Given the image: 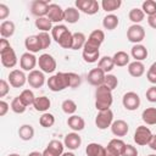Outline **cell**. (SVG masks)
<instances>
[{"label":"cell","instance_id":"cell-1","mask_svg":"<svg viewBox=\"0 0 156 156\" xmlns=\"http://www.w3.org/2000/svg\"><path fill=\"white\" fill-rule=\"evenodd\" d=\"M113 102L112 90L108 89L105 84L100 85L95 90V108L98 111L108 110Z\"/></svg>","mask_w":156,"mask_h":156},{"label":"cell","instance_id":"cell-2","mask_svg":"<svg viewBox=\"0 0 156 156\" xmlns=\"http://www.w3.org/2000/svg\"><path fill=\"white\" fill-rule=\"evenodd\" d=\"M49 89L51 91H62L66 88H69V82H68V76L67 72H58L52 74L51 77H49L48 82H46Z\"/></svg>","mask_w":156,"mask_h":156},{"label":"cell","instance_id":"cell-3","mask_svg":"<svg viewBox=\"0 0 156 156\" xmlns=\"http://www.w3.org/2000/svg\"><path fill=\"white\" fill-rule=\"evenodd\" d=\"M38 66H39L40 71L44 73H54L56 67H57V63H56V60L52 55L41 54L38 57Z\"/></svg>","mask_w":156,"mask_h":156},{"label":"cell","instance_id":"cell-4","mask_svg":"<svg viewBox=\"0 0 156 156\" xmlns=\"http://www.w3.org/2000/svg\"><path fill=\"white\" fill-rule=\"evenodd\" d=\"M113 123V112L111 108L108 110H104V111H99L96 117H95V126L104 130L111 127V124Z\"/></svg>","mask_w":156,"mask_h":156},{"label":"cell","instance_id":"cell-5","mask_svg":"<svg viewBox=\"0 0 156 156\" xmlns=\"http://www.w3.org/2000/svg\"><path fill=\"white\" fill-rule=\"evenodd\" d=\"M152 135L154 134L146 126H139V127H136V129L134 132V141L136 145L145 146V145H149Z\"/></svg>","mask_w":156,"mask_h":156},{"label":"cell","instance_id":"cell-6","mask_svg":"<svg viewBox=\"0 0 156 156\" xmlns=\"http://www.w3.org/2000/svg\"><path fill=\"white\" fill-rule=\"evenodd\" d=\"M127 39L133 44H140L145 39V29L140 24H132L127 29Z\"/></svg>","mask_w":156,"mask_h":156},{"label":"cell","instance_id":"cell-7","mask_svg":"<svg viewBox=\"0 0 156 156\" xmlns=\"http://www.w3.org/2000/svg\"><path fill=\"white\" fill-rule=\"evenodd\" d=\"M76 7L85 15L98 13L100 5L96 0H76Z\"/></svg>","mask_w":156,"mask_h":156},{"label":"cell","instance_id":"cell-8","mask_svg":"<svg viewBox=\"0 0 156 156\" xmlns=\"http://www.w3.org/2000/svg\"><path fill=\"white\" fill-rule=\"evenodd\" d=\"M123 107L128 111H135L140 106V96L135 91H128L122 98Z\"/></svg>","mask_w":156,"mask_h":156},{"label":"cell","instance_id":"cell-9","mask_svg":"<svg viewBox=\"0 0 156 156\" xmlns=\"http://www.w3.org/2000/svg\"><path fill=\"white\" fill-rule=\"evenodd\" d=\"M49 5L50 2L48 0H34L30 2V13L37 18L45 17L48 15Z\"/></svg>","mask_w":156,"mask_h":156},{"label":"cell","instance_id":"cell-10","mask_svg":"<svg viewBox=\"0 0 156 156\" xmlns=\"http://www.w3.org/2000/svg\"><path fill=\"white\" fill-rule=\"evenodd\" d=\"M37 65H38V58L35 57L34 54L27 51V52L21 55V57H20V67L22 68V71L32 72V71H34Z\"/></svg>","mask_w":156,"mask_h":156},{"label":"cell","instance_id":"cell-11","mask_svg":"<svg viewBox=\"0 0 156 156\" xmlns=\"http://www.w3.org/2000/svg\"><path fill=\"white\" fill-rule=\"evenodd\" d=\"M126 143L119 139V138H115L111 139L107 144L106 147V156H122V151L124 149Z\"/></svg>","mask_w":156,"mask_h":156},{"label":"cell","instance_id":"cell-12","mask_svg":"<svg viewBox=\"0 0 156 156\" xmlns=\"http://www.w3.org/2000/svg\"><path fill=\"white\" fill-rule=\"evenodd\" d=\"M105 76H106V73L102 69H100L99 67H95V68H93V69L89 71V73L87 76V80H88V83L90 85L98 88V87H100V85L104 84Z\"/></svg>","mask_w":156,"mask_h":156},{"label":"cell","instance_id":"cell-13","mask_svg":"<svg viewBox=\"0 0 156 156\" xmlns=\"http://www.w3.org/2000/svg\"><path fill=\"white\" fill-rule=\"evenodd\" d=\"M27 82V76L22 69H12L9 73V83L12 88H22Z\"/></svg>","mask_w":156,"mask_h":156},{"label":"cell","instance_id":"cell-14","mask_svg":"<svg viewBox=\"0 0 156 156\" xmlns=\"http://www.w3.org/2000/svg\"><path fill=\"white\" fill-rule=\"evenodd\" d=\"M46 17H48L52 23L60 24V22L63 21L65 10H63L58 4H50V5H49V10H48Z\"/></svg>","mask_w":156,"mask_h":156},{"label":"cell","instance_id":"cell-15","mask_svg":"<svg viewBox=\"0 0 156 156\" xmlns=\"http://www.w3.org/2000/svg\"><path fill=\"white\" fill-rule=\"evenodd\" d=\"M27 83L29 84V87H32L34 89L41 88L45 83L44 72H41L40 69H34V71L29 72V74L27 76Z\"/></svg>","mask_w":156,"mask_h":156},{"label":"cell","instance_id":"cell-16","mask_svg":"<svg viewBox=\"0 0 156 156\" xmlns=\"http://www.w3.org/2000/svg\"><path fill=\"white\" fill-rule=\"evenodd\" d=\"M0 58H1L2 66L6 67V68H13L18 62L17 55H16V52H15V50L12 48H10L9 50L1 52L0 54Z\"/></svg>","mask_w":156,"mask_h":156},{"label":"cell","instance_id":"cell-17","mask_svg":"<svg viewBox=\"0 0 156 156\" xmlns=\"http://www.w3.org/2000/svg\"><path fill=\"white\" fill-rule=\"evenodd\" d=\"M63 144H65V147H67L68 150H77L82 144V138L77 132H72L65 135Z\"/></svg>","mask_w":156,"mask_h":156},{"label":"cell","instance_id":"cell-18","mask_svg":"<svg viewBox=\"0 0 156 156\" xmlns=\"http://www.w3.org/2000/svg\"><path fill=\"white\" fill-rule=\"evenodd\" d=\"M110 128H111V132H112V134L115 136H124L129 132V126L123 119H116V121H113V123L111 124Z\"/></svg>","mask_w":156,"mask_h":156},{"label":"cell","instance_id":"cell-19","mask_svg":"<svg viewBox=\"0 0 156 156\" xmlns=\"http://www.w3.org/2000/svg\"><path fill=\"white\" fill-rule=\"evenodd\" d=\"M24 46H26L27 51L32 52V54H35V52H39L40 50H43L38 35H29V37H27L24 39Z\"/></svg>","mask_w":156,"mask_h":156},{"label":"cell","instance_id":"cell-20","mask_svg":"<svg viewBox=\"0 0 156 156\" xmlns=\"http://www.w3.org/2000/svg\"><path fill=\"white\" fill-rule=\"evenodd\" d=\"M130 55L134 58V61H141L143 62V60H145L147 57L149 52H147L146 46H144L143 44H134L130 49Z\"/></svg>","mask_w":156,"mask_h":156},{"label":"cell","instance_id":"cell-21","mask_svg":"<svg viewBox=\"0 0 156 156\" xmlns=\"http://www.w3.org/2000/svg\"><path fill=\"white\" fill-rule=\"evenodd\" d=\"M67 126L73 130V132H80V130H83L84 129V127H85V121H84V118L83 117H80V116H78V115H72V116H69L68 117V119H67Z\"/></svg>","mask_w":156,"mask_h":156},{"label":"cell","instance_id":"cell-22","mask_svg":"<svg viewBox=\"0 0 156 156\" xmlns=\"http://www.w3.org/2000/svg\"><path fill=\"white\" fill-rule=\"evenodd\" d=\"M87 156H106V147L98 143H90L85 147Z\"/></svg>","mask_w":156,"mask_h":156},{"label":"cell","instance_id":"cell-23","mask_svg":"<svg viewBox=\"0 0 156 156\" xmlns=\"http://www.w3.org/2000/svg\"><path fill=\"white\" fill-rule=\"evenodd\" d=\"M128 73L134 77V78H139L145 73V66L141 61H133L128 65Z\"/></svg>","mask_w":156,"mask_h":156},{"label":"cell","instance_id":"cell-24","mask_svg":"<svg viewBox=\"0 0 156 156\" xmlns=\"http://www.w3.org/2000/svg\"><path fill=\"white\" fill-rule=\"evenodd\" d=\"M50 106H51V101H50V99L48 98V96H38V98H35V101H34V104H33V107H34V110L35 111H38V112H46L49 108H50Z\"/></svg>","mask_w":156,"mask_h":156},{"label":"cell","instance_id":"cell-25","mask_svg":"<svg viewBox=\"0 0 156 156\" xmlns=\"http://www.w3.org/2000/svg\"><path fill=\"white\" fill-rule=\"evenodd\" d=\"M15 23L12 21H2L0 24V35L1 38H11L15 34Z\"/></svg>","mask_w":156,"mask_h":156},{"label":"cell","instance_id":"cell-26","mask_svg":"<svg viewBox=\"0 0 156 156\" xmlns=\"http://www.w3.org/2000/svg\"><path fill=\"white\" fill-rule=\"evenodd\" d=\"M79 17H80V13H79V10L77 7H67L65 9V17H63V21H66L67 23L69 24H74L79 21Z\"/></svg>","mask_w":156,"mask_h":156},{"label":"cell","instance_id":"cell-27","mask_svg":"<svg viewBox=\"0 0 156 156\" xmlns=\"http://www.w3.org/2000/svg\"><path fill=\"white\" fill-rule=\"evenodd\" d=\"M141 119L147 126L156 124V107H147L141 112Z\"/></svg>","mask_w":156,"mask_h":156},{"label":"cell","instance_id":"cell-28","mask_svg":"<svg viewBox=\"0 0 156 156\" xmlns=\"http://www.w3.org/2000/svg\"><path fill=\"white\" fill-rule=\"evenodd\" d=\"M119 24V18L113 15V13H108L104 17L102 20V27L107 30H113L117 28V26Z\"/></svg>","mask_w":156,"mask_h":156},{"label":"cell","instance_id":"cell-29","mask_svg":"<svg viewBox=\"0 0 156 156\" xmlns=\"http://www.w3.org/2000/svg\"><path fill=\"white\" fill-rule=\"evenodd\" d=\"M112 58H113V62H115V66H117V67H124V66H127V65H129L130 62V57H129V55L126 52V51H117V52H115V55L112 56Z\"/></svg>","mask_w":156,"mask_h":156},{"label":"cell","instance_id":"cell-30","mask_svg":"<svg viewBox=\"0 0 156 156\" xmlns=\"http://www.w3.org/2000/svg\"><path fill=\"white\" fill-rule=\"evenodd\" d=\"M18 136L20 139L24 140V141H28V140H32L33 136H34V128L32 124H22L18 129Z\"/></svg>","mask_w":156,"mask_h":156},{"label":"cell","instance_id":"cell-31","mask_svg":"<svg viewBox=\"0 0 156 156\" xmlns=\"http://www.w3.org/2000/svg\"><path fill=\"white\" fill-rule=\"evenodd\" d=\"M98 67H99L100 69H102L106 74L110 73V72L113 69V67H115L113 58H112L111 56H102V57H100V60H99V62H98Z\"/></svg>","mask_w":156,"mask_h":156},{"label":"cell","instance_id":"cell-32","mask_svg":"<svg viewBox=\"0 0 156 156\" xmlns=\"http://www.w3.org/2000/svg\"><path fill=\"white\" fill-rule=\"evenodd\" d=\"M34 24H35V27L40 30V32H49V30H51L52 29V22L45 16V17H39V18H37L35 20V22H34Z\"/></svg>","mask_w":156,"mask_h":156},{"label":"cell","instance_id":"cell-33","mask_svg":"<svg viewBox=\"0 0 156 156\" xmlns=\"http://www.w3.org/2000/svg\"><path fill=\"white\" fill-rule=\"evenodd\" d=\"M87 41V37L82 32L73 33V43H72V50H79L83 49Z\"/></svg>","mask_w":156,"mask_h":156},{"label":"cell","instance_id":"cell-34","mask_svg":"<svg viewBox=\"0 0 156 156\" xmlns=\"http://www.w3.org/2000/svg\"><path fill=\"white\" fill-rule=\"evenodd\" d=\"M122 5V1L121 0H102L101 1V7L104 11L111 13L116 10H118Z\"/></svg>","mask_w":156,"mask_h":156},{"label":"cell","instance_id":"cell-35","mask_svg":"<svg viewBox=\"0 0 156 156\" xmlns=\"http://www.w3.org/2000/svg\"><path fill=\"white\" fill-rule=\"evenodd\" d=\"M128 17H129V20L133 22V24H139V23L144 20L145 13L143 12V10H141V9L134 7V9H132V10L129 11Z\"/></svg>","mask_w":156,"mask_h":156},{"label":"cell","instance_id":"cell-36","mask_svg":"<svg viewBox=\"0 0 156 156\" xmlns=\"http://www.w3.org/2000/svg\"><path fill=\"white\" fill-rule=\"evenodd\" d=\"M18 96H20L21 101H22L26 106H30V105H33L34 101H35L34 93H33L30 89H24V90H22V93H21Z\"/></svg>","mask_w":156,"mask_h":156},{"label":"cell","instance_id":"cell-37","mask_svg":"<svg viewBox=\"0 0 156 156\" xmlns=\"http://www.w3.org/2000/svg\"><path fill=\"white\" fill-rule=\"evenodd\" d=\"M61 107H62V111L66 113V115H74V112L77 111V104L76 101H73L72 99H66L62 101L61 104Z\"/></svg>","mask_w":156,"mask_h":156},{"label":"cell","instance_id":"cell-38","mask_svg":"<svg viewBox=\"0 0 156 156\" xmlns=\"http://www.w3.org/2000/svg\"><path fill=\"white\" fill-rule=\"evenodd\" d=\"M39 124L44 128H50L55 124V116L50 112H44L39 118Z\"/></svg>","mask_w":156,"mask_h":156},{"label":"cell","instance_id":"cell-39","mask_svg":"<svg viewBox=\"0 0 156 156\" xmlns=\"http://www.w3.org/2000/svg\"><path fill=\"white\" fill-rule=\"evenodd\" d=\"M72 43H73V33L67 30L58 40V45L63 49H72Z\"/></svg>","mask_w":156,"mask_h":156},{"label":"cell","instance_id":"cell-40","mask_svg":"<svg viewBox=\"0 0 156 156\" xmlns=\"http://www.w3.org/2000/svg\"><path fill=\"white\" fill-rule=\"evenodd\" d=\"M10 107H11V110H12L15 113H17V115H21V113L26 112V110H27V106L21 101L20 96H16V98L12 99Z\"/></svg>","mask_w":156,"mask_h":156},{"label":"cell","instance_id":"cell-41","mask_svg":"<svg viewBox=\"0 0 156 156\" xmlns=\"http://www.w3.org/2000/svg\"><path fill=\"white\" fill-rule=\"evenodd\" d=\"M67 30H68V28H67L65 24H55V26L52 27V29H51V37H52V39H54L56 43H58L60 38H61Z\"/></svg>","mask_w":156,"mask_h":156},{"label":"cell","instance_id":"cell-42","mask_svg":"<svg viewBox=\"0 0 156 156\" xmlns=\"http://www.w3.org/2000/svg\"><path fill=\"white\" fill-rule=\"evenodd\" d=\"M141 10L145 15L151 16L156 13V1L155 0H146L141 5Z\"/></svg>","mask_w":156,"mask_h":156},{"label":"cell","instance_id":"cell-43","mask_svg":"<svg viewBox=\"0 0 156 156\" xmlns=\"http://www.w3.org/2000/svg\"><path fill=\"white\" fill-rule=\"evenodd\" d=\"M37 35H38V38H39V41H40V44H41L43 50H44V49H48V48L51 45L52 37H51L48 32H39Z\"/></svg>","mask_w":156,"mask_h":156},{"label":"cell","instance_id":"cell-44","mask_svg":"<svg viewBox=\"0 0 156 156\" xmlns=\"http://www.w3.org/2000/svg\"><path fill=\"white\" fill-rule=\"evenodd\" d=\"M100 46H101L100 43H98V41L90 39V38H88L87 41H85V45L83 48V51H85V52H95V51H99Z\"/></svg>","mask_w":156,"mask_h":156},{"label":"cell","instance_id":"cell-45","mask_svg":"<svg viewBox=\"0 0 156 156\" xmlns=\"http://www.w3.org/2000/svg\"><path fill=\"white\" fill-rule=\"evenodd\" d=\"M82 57L87 63H95L99 62L100 60V51H95V52H82Z\"/></svg>","mask_w":156,"mask_h":156},{"label":"cell","instance_id":"cell-46","mask_svg":"<svg viewBox=\"0 0 156 156\" xmlns=\"http://www.w3.org/2000/svg\"><path fill=\"white\" fill-rule=\"evenodd\" d=\"M104 84H105L108 89L113 90V89H116L117 85H118V78H117L115 74H112V73H107V74L105 76V82H104Z\"/></svg>","mask_w":156,"mask_h":156},{"label":"cell","instance_id":"cell-47","mask_svg":"<svg viewBox=\"0 0 156 156\" xmlns=\"http://www.w3.org/2000/svg\"><path fill=\"white\" fill-rule=\"evenodd\" d=\"M67 76H68V82H69V88H77L82 83V79H80V76L74 73V72H67Z\"/></svg>","mask_w":156,"mask_h":156},{"label":"cell","instance_id":"cell-48","mask_svg":"<svg viewBox=\"0 0 156 156\" xmlns=\"http://www.w3.org/2000/svg\"><path fill=\"white\" fill-rule=\"evenodd\" d=\"M146 78H147V80H149L151 84L156 85V61L152 62L151 66L149 67V69H147V72H146Z\"/></svg>","mask_w":156,"mask_h":156},{"label":"cell","instance_id":"cell-49","mask_svg":"<svg viewBox=\"0 0 156 156\" xmlns=\"http://www.w3.org/2000/svg\"><path fill=\"white\" fill-rule=\"evenodd\" d=\"M88 38H90V39H93V40H95V41L102 44L104 40H105V33H104L101 29H94V30L89 34Z\"/></svg>","mask_w":156,"mask_h":156},{"label":"cell","instance_id":"cell-50","mask_svg":"<svg viewBox=\"0 0 156 156\" xmlns=\"http://www.w3.org/2000/svg\"><path fill=\"white\" fill-rule=\"evenodd\" d=\"M122 156H138V150L135 146L130 144H126L124 149L122 151Z\"/></svg>","mask_w":156,"mask_h":156},{"label":"cell","instance_id":"cell-51","mask_svg":"<svg viewBox=\"0 0 156 156\" xmlns=\"http://www.w3.org/2000/svg\"><path fill=\"white\" fill-rule=\"evenodd\" d=\"M145 95H146L147 101H150V102H156V85H151V87L146 90Z\"/></svg>","mask_w":156,"mask_h":156},{"label":"cell","instance_id":"cell-52","mask_svg":"<svg viewBox=\"0 0 156 156\" xmlns=\"http://www.w3.org/2000/svg\"><path fill=\"white\" fill-rule=\"evenodd\" d=\"M10 91V83H7L5 79L0 80V98H4Z\"/></svg>","mask_w":156,"mask_h":156},{"label":"cell","instance_id":"cell-53","mask_svg":"<svg viewBox=\"0 0 156 156\" xmlns=\"http://www.w3.org/2000/svg\"><path fill=\"white\" fill-rule=\"evenodd\" d=\"M10 15V10L5 4H0V20H6Z\"/></svg>","mask_w":156,"mask_h":156},{"label":"cell","instance_id":"cell-54","mask_svg":"<svg viewBox=\"0 0 156 156\" xmlns=\"http://www.w3.org/2000/svg\"><path fill=\"white\" fill-rule=\"evenodd\" d=\"M10 48H12L10 45V41L7 39H5V38H1L0 39V54L4 52V51H6V50H9Z\"/></svg>","mask_w":156,"mask_h":156},{"label":"cell","instance_id":"cell-55","mask_svg":"<svg viewBox=\"0 0 156 156\" xmlns=\"http://www.w3.org/2000/svg\"><path fill=\"white\" fill-rule=\"evenodd\" d=\"M9 110H10V105H9L6 101L1 100V101H0V116L4 117V116L7 113Z\"/></svg>","mask_w":156,"mask_h":156},{"label":"cell","instance_id":"cell-56","mask_svg":"<svg viewBox=\"0 0 156 156\" xmlns=\"http://www.w3.org/2000/svg\"><path fill=\"white\" fill-rule=\"evenodd\" d=\"M147 23L151 28L156 29V13L155 15H151V16H147Z\"/></svg>","mask_w":156,"mask_h":156},{"label":"cell","instance_id":"cell-57","mask_svg":"<svg viewBox=\"0 0 156 156\" xmlns=\"http://www.w3.org/2000/svg\"><path fill=\"white\" fill-rule=\"evenodd\" d=\"M43 156H60L57 152H55L54 150H51L50 147H45L44 149V151H43Z\"/></svg>","mask_w":156,"mask_h":156},{"label":"cell","instance_id":"cell-58","mask_svg":"<svg viewBox=\"0 0 156 156\" xmlns=\"http://www.w3.org/2000/svg\"><path fill=\"white\" fill-rule=\"evenodd\" d=\"M149 146H150L151 150L156 151V134L152 135V138H151V140H150V143H149Z\"/></svg>","mask_w":156,"mask_h":156},{"label":"cell","instance_id":"cell-59","mask_svg":"<svg viewBox=\"0 0 156 156\" xmlns=\"http://www.w3.org/2000/svg\"><path fill=\"white\" fill-rule=\"evenodd\" d=\"M28 156H43V152H39V151H32L28 154Z\"/></svg>","mask_w":156,"mask_h":156},{"label":"cell","instance_id":"cell-60","mask_svg":"<svg viewBox=\"0 0 156 156\" xmlns=\"http://www.w3.org/2000/svg\"><path fill=\"white\" fill-rule=\"evenodd\" d=\"M61 156H76L73 152H71V151H67V152H63Z\"/></svg>","mask_w":156,"mask_h":156},{"label":"cell","instance_id":"cell-61","mask_svg":"<svg viewBox=\"0 0 156 156\" xmlns=\"http://www.w3.org/2000/svg\"><path fill=\"white\" fill-rule=\"evenodd\" d=\"M7 156H21L20 154H10V155H7Z\"/></svg>","mask_w":156,"mask_h":156},{"label":"cell","instance_id":"cell-62","mask_svg":"<svg viewBox=\"0 0 156 156\" xmlns=\"http://www.w3.org/2000/svg\"><path fill=\"white\" fill-rule=\"evenodd\" d=\"M147 156H156V154H151V155H147Z\"/></svg>","mask_w":156,"mask_h":156}]
</instances>
